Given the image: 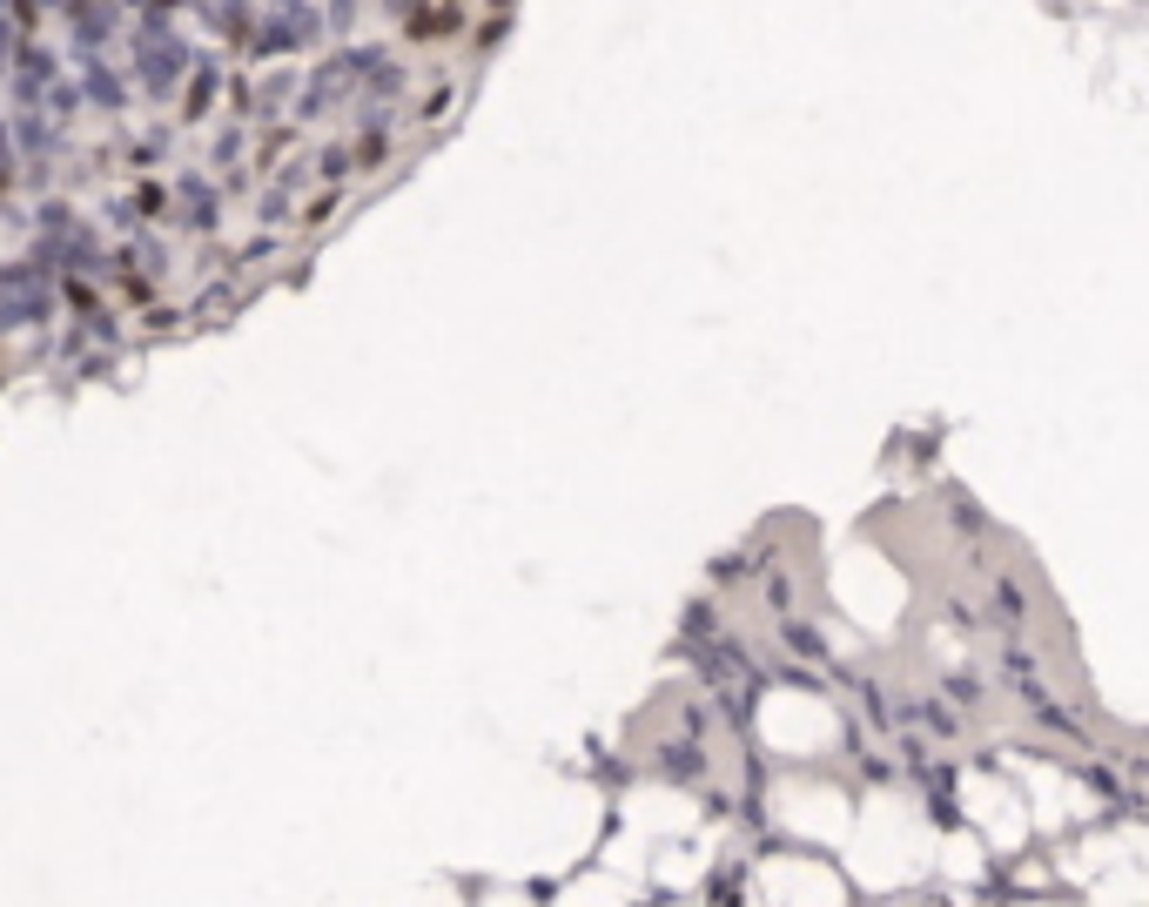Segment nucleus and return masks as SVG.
<instances>
[{
    "instance_id": "1",
    "label": "nucleus",
    "mask_w": 1149,
    "mask_h": 907,
    "mask_svg": "<svg viewBox=\"0 0 1149 907\" xmlns=\"http://www.w3.org/2000/svg\"><path fill=\"white\" fill-rule=\"evenodd\" d=\"M135 74H141V88H155V95H169L176 81L189 74V54L161 34V28H141L135 34Z\"/></svg>"
}]
</instances>
